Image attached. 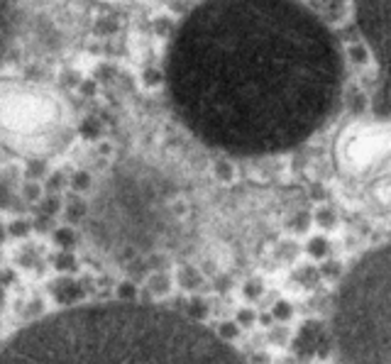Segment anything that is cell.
Listing matches in <instances>:
<instances>
[{
	"label": "cell",
	"instance_id": "obj_4",
	"mask_svg": "<svg viewBox=\"0 0 391 364\" xmlns=\"http://www.w3.org/2000/svg\"><path fill=\"white\" fill-rule=\"evenodd\" d=\"M357 25L379 64V110H391V0H355Z\"/></svg>",
	"mask_w": 391,
	"mask_h": 364
},
{
	"label": "cell",
	"instance_id": "obj_5",
	"mask_svg": "<svg viewBox=\"0 0 391 364\" xmlns=\"http://www.w3.org/2000/svg\"><path fill=\"white\" fill-rule=\"evenodd\" d=\"M12 30V0H0V56L8 47Z\"/></svg>",
	"mask_w": 391,
	"mask_h": 364
},
{
	"label": "cell",
	"instance_id": "obj_2",
	"mask_svg": "<svg viewBox=\"0 0 391 364\" xmlns=\"http://www.w3.org/2000/svg\"><path fill=\"white\" fill-rule=\"evenodd\" d=\"M0 364H242L196 320L142 303L49 315L0 347Z\"/></svg>",
	"mask_w": 391,
	"mask_h": 364
},
{
	"label": "cell",
	"instance_id": "obj_6",
	"mask_svg": "<svg viewBox=\"0 0 391 364\" xmlns=\"http://www.w3.org/2000/svg\"><path fill=\"white\" fill-rule=\"evenodd\" d=\"M0 298H3V293H0Z\"/></svg>",
	"mask_w": 391,
	"mask_h": 364
},
{
	"label": "cell",
	"instance_id": "obj_3",
	"mask_svg": "<svg viewBox=\"0 0 391 364\" xmlns=\"http://www.w3.org/2000/svg\"><path fill=\"white\" fill-rule=\"evenodd\" d=\"M335 330L352 364H391V244L350 271L337 296Z\"/></svg>",
	"mask_w": 391,
	"mask_h": 364
},
{
	"label": "cell",
	"instance_id": "obj_1",
	"mask_svg": "<svg viewBox=\"0 0 391 364\" xmlns=\"http://www.w3.org/2000/svg\"><path fill=\"white\" fill-rule=\"evenodd\" d=\"M333 34L293 0H205L171 42L167 86L201 142L264 156L306 142L340 96Z\"/></svg>",
	"mask_w": 391,
	"mask_h": 364
}]
</instances>
